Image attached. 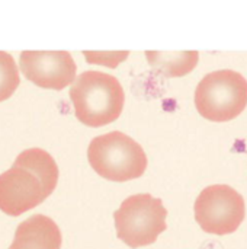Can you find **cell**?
Returning a JSON list of instances; mask_svg holds the SVG:
<instances>
[{
    "label": "cell",
    "instance_id": "6",
    "mask_svg": "<svg viewBox=\"0 0 247 249\" xmlns=\"http://www.w3.org/2000/svg\"><path fill=\"white\" fill-rule=\"evenodd\" d=\"M246 216L245 198L226 184L210 185L195 201V220L201 229L211 235L234 233Z\"/></svg>",
    "mask_w": 247,
    "mask_h": 249
},
{
    "label": "cell",
    "instance_id": "2",
    "mask_svg": "<svg viewBox=\"0 0 247 249\" xmlns=\"http://www.w3.org/2000/svg\"><path fill=\"white\" fill-rule=\"evenodd\" d=\"M74 114L87 127H103L119 118L125 93L116 77L87 70L77 76L70 88Z\"/></svg>",
    "mask_w": 247,
    "mask_h": 249
},
{
    "label": "cell",
    "instance_id": "1",
    "mask_svg": "<svg viewBox=\"0 0 247 249\" xmlns=\"http://www.w3.org/2000/svg\"><path fill=\"white\" fill-rule=\"evenodd\" d=\"M57 182L58 166L54 158L39 147L26 149L0 175V210L7 216H20L48 198Z\"/></svg>",
    "mask_w": 247,
    "mask_h": 249
},
{
    "label": "cell",
    "instance_id": "5",
    "mask_svg": "<svg viewBox=\"0 0 247 249\" xmlns=\"http://www.w3.org/2000/svg\"><path fill=\"white\" fill-rule=\"evenodd\" d=\"M167 210L160 198L150 194H135L122 201L115 212L118 238L130 248L151 245L167 228Z\"/></svg>",
    "mask_w": 247,
    "mask_h": 249
},
{
    "label": "cell",
    "instance_id": "4",
    "mask_svg": "<svg viewBox=\"0 0 247 249\" xmlns=\"http://www.w3.org/2000/svg\"><path fill=\"white\" fill-rule=\"evenodd\" d=\"M195 107L210 121L227 123L234 120L247 107L246 77L229 69L207 74L197 86Z\"/></svg>",
    "mask_w": 247,
    "mask_h": 249
},
{
    "label": "cell",
    "instance_id": "3",
    "mask_svg": "<svg viewBox=\"0 0 247 249\" xmlns=\"http://www.w3.org/2000/svg\"><path fill=\"white\" fill-rule=\"evenodd\" d=\"M87 159L98 175L114 182L137 179L147 169L143 147L121 131L95 137L89 144Z\"/></svg>",
    "mask_w": 247,
    "mask_h": 249
},
{
    "label": "cell",
    "instance_id": "10",
    "mask_svg": "<svg viewBox=\"0 0 247 249\" xmlns=\"http://www.w3.org/2000/svg\"><path fill=\"white\" fill-rule=\"evenodd\" d=\"M19 71L13 57L0 51V102L9 99L19 86Z\"/></svg>",
    "mask_w": 247,
    "mask_h": 249
},
{
    "label": "cell",
    "instance_id": "7",
    "mask_svg": "<svg viewBox=\"0 0 247 249\" xmlns=\"http://www.w3.org/2000/svg\"><path fill=\"white\" fill-rule=\"evenodd\" d=\"M20 70L28 80L42 89L61 90L76 79V63L67 51H23Z\"/></svg>",
    "mask_w": 247,
    "mask_h": 249
},
{
    "label": "cell",
    "instance_id": "9",
    "mask_svg": "<svg viewBox=\"0 0 247 249\" xmlns=\"http://www.w3.org/2000/svg\"><path fill=\"white\" fill-rule=\"evenodd\" d=\"M150 67L163 74L165 77H181L192 71L199 60L198 51H179V53H160L146 51Z\"/></svg>",
    "mask_w": 247,
    "mask_h": 249
},
{
    "label": "cell",
    "instance_id": "8",
    "mask_svg": "<svg viewBox=\"0 0 247 249\" xmlns=\"http://www.w3.org/2000/svg\"><path fill=\"white\" fill-rule=\"evenodd\" d=\"M61 232L57 223L44 214H35L22 222L9 249H60Z\"/></svg>",
    "mask_w": 247,
    "mask_h": 249
}]
</instances>
